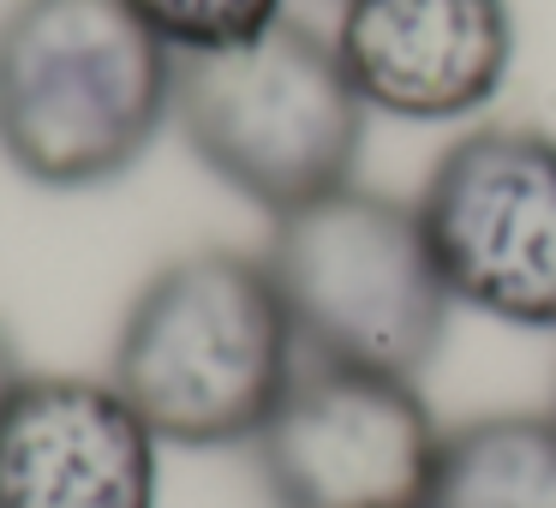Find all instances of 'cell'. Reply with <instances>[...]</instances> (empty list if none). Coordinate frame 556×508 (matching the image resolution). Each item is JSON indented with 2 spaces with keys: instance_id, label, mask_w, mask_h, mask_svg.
<instances>
[{
  "instance_id": "1",
  "label": "cell",
  "mask_w": 556,
  "mask_h": 508,
  "mask_svg": "<svg viewBox=\"0 0 556 508\" xmlns=\"http://www.w3.org/2000/svg\"><path fill=\"white\" fill-rule=\"evenodd\" d=\"M300 371V341L257 252H186L132 293L109 383L162 448H240Z\"/></svg>"
},
{
  "instance_id": "2",
  "label": "cell",
  "mask_w": 556,
  "mask_h": 508,
  "mask_svg": "<svg viewBox=\"0 0 556 508\" xmlns=\"http://www.w3.org/2000/svg\"><path fill=\"white\" fill-rule=\"evenodd\" d=\"M174 126V54L126 0L0 13V156L49 192L121 180Z\"/></svg>"
},
{
  "instance_id": "3",
  "label": "cell",
  "mask_w": 556,
  "mask_h": 508,
  "mask_svg": "<svg viewBox=\"0 0 556 508\" xmlns=\"http://www.w3.org/2000/svg\"><path fill=\"white\" fill-rule=\"evenodd\" d=\"M365 120L336 42L300 18L216 54L174 61V126L198 168L269 221L353 186Z\"/></svg>"
},
{
  "instance_id": "4",
  "label": "cell",
  "mask_w": 556,
  "mask_h": 508,
  "mask_svg": "<svg viewBox=\"0 0 556 508\" xmlns=\"http://www.w3.org/2000/svg\"><path fill=\"white\" fill-rule=\"evenodd\" d=\"M264 269L300 359L419 383L448 335V300L407 198L341 186L269 221Z\"/></svg>"
},
{
  "instance_id": "5",
  "label": "cell",
  "mask_w": 556,
  "mask_h": 508,
  "mask_svg": "<svg viewBox=\"0 0 556 508\" xmlns=\"http://www.w3.org/2000/svg\"><path fill=\"white\" fill-rule=\"evenodd\" d=\"M413 209L460 312L556 329V132L472 126L431 162Z\"/></svg>"
},
{
  "instance_id": "6",
  "label": "cell",
  "mask_w": 556,
  "mask_h": 508,
  "mask_svg": "<svg viewBox=\"0 0 556 508\" xmlns=\"http://www.w3.org/2000/svg\"><path fill=\"white\" fill-rule=\"evenodd\" d=\"M245 448L269 508H425L443 424L407 377L300 359Z\"/></svg>"
},
{
  "instance_id": "7",
  "label": "cell",
  "mask_w": 556,
  "mask_h": 508,
  "mask_svg": "<svg viewBox=\"0 0 556 508\" xmlns=\"http://www.w3.org/2000/svg\"><path fill=\"white\" fill-rule=\"evenodd\" d=\"M336 54L371 114L448 126L491 109L515 66L508 0H341Z\"/></svg>"
},
{
  "instance_id": "8",
  "label": "cell",
  "mask_w": 556,
  "mask_h": 508,
  "mask_svg": "<svg viewBox=\"0 0 556 508\" xmlns=\"http://www.w3.org/2000/svg\"><path fill=\"white\" fill-rule=\"evenodd\" d=\"M162 436L109 377L37 371L0 407V508H156Z\"/></svg>"
},
{
  "instance_id": "9",
  "label": "cell",
  "mask_w": 556,
  "mask_h": 508,
  "mask_svg": "<svg viewBox=\"0 0 556 508\" xmlns=\"http://www.w3.org/2000/svg\"><path fill=\"white\" fill-rule=\"evenodd\" d=\"M425 508H556V407L443 431Z\"/></svg>"
},
{
  "instance_id": "10",
  "label": "cell",
  "mask_w": 556,
  "mask_h": 508,
  "mask_svg": "<svg viewBox=\"0 0 556 508\" xmlns=\"http://www.w3.org/2000/svg\"><path fill=\"white\" fill-rule=\"evenodd\" d=\"M138 18L150 25V37L186 61V54H216L240 49V42L264 37L269 25H281V0H126Z\"/></svg>"
},
{
  "instance_id": "11",
  "label": "cell",
  "mask_w": 556,
  "mask_h": 508,
  "mask_svg": "<svg viewBox=\"0 0 556 508\" xmlns=\"http://www.w3.org/2000/svg\"><path fill=\"white\" fill-rule=\"evenodd\" d=\"M25 365H18V347H13V335H7V329H0V407H7V401H13V389L25 383Z\"/></svg>"
}]
</instances>
